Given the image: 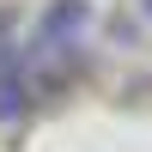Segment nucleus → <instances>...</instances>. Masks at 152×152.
I'll list each match as a JSON object with an SVG mask.
<instances>
[{
  "instance_id": "f257e3e1",
  "label": "nucleus",
  "mask_w": 152,
  "mask_h": 152,
  "mask_svg": "<svg viewBox=\"0 0 152 152\" xmlns=\"http://www.w3.org/2000/svg\"><path fill=\"white\" fill-rule=\"evenodd\" d=\"M24 110H31V61L18 55L12 43H0V122H24Z\"/></svg>"
},
{
  "instance_id": "f03ea898",
  "label": "nucleus",
  "mask_w": 152,
  "mask_h": 152,
  "mask_svg": "<svg viewBox=\"0 0 152 152\" xmlns=\"http://www.w3.org/2000/svg\"><path fill=\"white\" fill-rule=\"evenodd\" d=\"M85 24H91V6L85 0H49V12H43V49H79Z\"/></svg>"
},
{
  "instance_id": "7ed1b4c3",
  "label": "nucleus",
  "mask_w": 152,
  "mask_h": 152,
  "mask_svg": "<svg viewBox=\"0 0 152 152\" xmlns=\"http://www.w3.org/2000/svg\"><path fill=\"white\" fill-rule=\"evenodd\" d=\"M140 18H146V24H152V0H140Z\"/></svg>"
}]
</instances>
